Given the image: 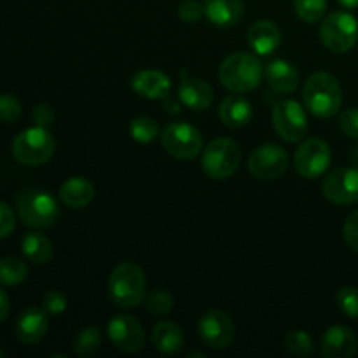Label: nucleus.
Wrapping results in <instances>:
<instances>
[{
    "instance_id": "obj_1",
    "label": "nucleus",
    "mask_w": 358,
    "mask_h": 358,
    "mask_svg": "<svg viewBox=\"0 0 358 358\" xmlns=\"http://www.w3.org/2000/svg\"><path fill=\"white\" fill-rule=\"evenodd\" d=\"M264 66L252 52H233L219 65V80L231 93H250L261 86Z\"/></svg>"
},
{
    "instance_id": "obj_2",
    "label": "nucleus",
    "mask_w": 358,
    "mask_h": 358,
    "mask_svg": "<svg viewBox=\"0 0 358 358\" xmlns=\"http://www.w3.org/2000/svg\"><path fill=\"white\" fill-rule=\"evenodd\" d=\"M108 297L122 310H133L145 301L147 278L135 262H121L108 276Z\"/></svg>"
},
{
    "instance_id": "obj_3",
    "label": "nucleus",
    "mask_w": 358,
    "mask_h": 358,
    "mask_svg": "<svg viewBox=\"0 0 358 358\" xmlns=\"http://www.w3.org/2000/svg\"><path fill=\"white\" fill-rule=\"evenodd\" d=\"M303 101L315 117H334L343 105L341 84L329 72L313 73L303 87Z\"/></svg>"
},
{
    "instance_id": "obj_4",
    "label": "nucleus",
    "mask_w": 358,
    "mask_h": 358,
    "mask_svg": "<svg viewBox=\"0 0 358 358\" xmlns=\"http://www.w3.org/2000/svg\"><path fill=\"white\" fill-rule=\"evenodd\" d=\"M56 140L44 126L23 129L13 142V154L17 163L24 166H41L52 157Z\"/></svg>"
},
{
    "instance_id": "obj_5",
    "label": "nucleus",
    "mask_w": 358,
    "mask_h": 358,
    "mask_svg": "<svg viewBox=\"0 0 358 358\" xmlns=\"http://www.w3.org/2000/svg\"><path fill=\"white\" fill-rule=\"evenodd\" d=\"M16 210L21 222L30 229H45L56 222L59 208L56 199L41 189H28L16 198Z\"/></svg>"
},
{
    "instance_id": "obj_6",
    "label": "nucleus",
    "mask_w": 358,
    "mask_h": 358,
    "mask_svg": "<svg viewBox=\"0 0 358 358\" xmlns=\"http://www.w3.org/2000/svg\"><path fill=\"white\" fill-rule=\"evenodd\" d=\"M241 163V150L234 140L215 138L205 147L201 168L213 180H227L236 173Z\"/></svg>"
},
{
    "instance_id": "obj_7",
    "label": "nucleus",
    "mask_w": 358,
    "mask_h": 358,
    "mask_svg": "<svg viewBox=\"0 0 358 358\" xmlns=\"http://www.w3.org/2000/svg\"><path fill=\"white\" fill-rule=\"evenodd\" d=\"M320 38L332 52L352 51L358 41V21L348 10H336L329 14L320 24Z\"/></svg>"
},
{
    "instance_id": "obj_8",
    "label": "nucleus",
    "mask_w": 358,
    "mask_h": 358,
    "mask_svg": "<svg viewBox=\"0 0 358 358\" xmlns=\"http://www.w3.org/2000/svg\"><path fill=\"white\" fill-rule=\"evenodd\" d=\"M161 143L175 159L191 161L201 152L203 135L189 122H171L161 133Z\"/></svg>"
},
{
    "instance_id": "obj_9",
    "label": "nucleus",
    "mask_w": 358,
    "mask_h": 358,
    "mask_svg": "<svg viewBox=\"0 0 358 358\" xmlns=\"http://www.w3.org/2000/svg\"><path fill=\"white\" fill-rule=\"evenodd\" d=\"M271 119L275 133L287 143L301 142L310 128L306 110L296 100H285L276 103L273 108Z\"/></svg>"
},
{
    "instance_id": "obj_10",
    "label": "nucleus",
    "mask_w": 358,
    "mask_h": 358,
    "mask_svg": "<svg viewBox=\"0 0 358 358\" xmlns=\"http://www.w3.org/2000/svg\"><path fill=\"white\" fill-rule=\"evenodd\" d=\"M332 163V150L324 140L308 138L301 143L294 154V168L299 177L308 180H317Z\"/></svg>"
},
{
    "instance_id": "obj_11",
    "label": "nucleus",
    "mask_w": 358,
    "mask_h": 358,
    "mask_svg": "<svg viewBox=\"0 0 358 358\" xmlns=\"http://www.w3.org/2000/svg\"><path fill=\"white\" fill-rule=\"evenodd\" d=\"M290 157L283 147L264 143L252 150L248 157V171L259 180H276L289 170Z\"/></svg>"
},
{
    "instance_id": "obj_12",
    "label": "nucleus",
    "mask_w": 358,
    "mask_h": 358,
    "mask_svg": "<svg viewBox=\"0 0 358 358\" xmlns=\"http://www.w3.org/2000/svg\"><path fill=\"white\" fill-rule=\"evenodd\" d=\"M198 331L201 341L213 350L229 348L236 336L233 318L222 310H208L203 313V317L199 318Z\"/></svg>"
},
{
    "instance_id": "obj_13",
    "label": "nucleus",
    "mask_w": 358,
    "mask_h": 358,
    "mask_svg": "<svg viewBox=\"0 0 358 358\" xmlns=\"http://www.w3.org/2000/svg\"><path fill=\"white\" fill-rule=\"evenodd\" d=\"M107 334L112 345L122 353H136L145 345V331L131 315H115L108 320Z\"/></svg>"
},
{
    "instance_id": "obj_14",
    "label": "nucleus",
    "mask_w": 358,
    "mask_h": 358,
    "mask_svg": "<svg viewBox=\"0 0 358 358\" xmlns=\"http://www.w3.org/2000/svg\"><path fill=\"white\" fill-rule=\"evenodd\" d=\"M322 192L331 203L348 206L358 203V168H338L322 182Z\"/></svg>"
},
{
    "instance_id": "obj_15",
    "label": "nucleus",
    "mask_w": 358,
    "mask_h": 358,
    "mask_svg": "<svg viewBox=\"0 0 358 358\" xmlns=\"http://www.w3.org/2000/svg\"><path fill=\"white\" fill-rule=\"evenodd\" d=\"M49 329V318L48 313L41 308L30 306L20 313L14 324V331H16V338L20 339L23 345H37L45 338Z\"/></svg>"
},
{
    "instance_id": "obj_16",
    "label": "nucleus",
    "mask_w": 358,
    "mask_h": 358,
    "mask_svg": "<svg viewBox=\"0 0 358 358\" xmlns=\"http://www.w3.org/2000/svg\"><path fill=\"white\" fill-rule=\"evenodd\" d=\"M357 348L355 332L346 325H332L322 336L320 352L325 358H350L355 355Z\"/></svg>"
},
{
    "instance_id": "obj_17",
    "label": "nucleus",
    "mask_w": 358,
    "mask_h": 358,
    "mask_svg": "<svg viewBox=\"0 0 358 358\" xmlns=\"http://www.w3.org/2000/svg\"><path fill=\"white\" fill-rule=\"evenodd\" d=\"M264 77L269 87L278 94H289L299 87V72L285 59H273L264 66Z\"/></svg>"
},
{
    "instance_id": "obj_18",
    "label": "nucleus",
    "mask_w": 358,
    "mask_h": 358,
    "mask_svg": "<svg viewBox=\"0 0 358 358\" xmlns=\"http://www.w3.org/2000/svg\"><path fill=\"white\" fill-rule=\"evenodd\" d=\"M131 87L135 93L149 100H164L170 94L171 80L161 70H142L133 76Z\"/></svg>"
},
{
    "instance_id": "obj_19",
    "label": "nucleus",
    "mask_w": 358,
    "mask_h": 358,
    "mask_svg": "<svg viewBox=\"0 0 358 358\" xmlns=\"http://www.w3.org/2000/svg\"><path fill=\"white\" fill-rule=\"evenodd\" d=\"M248 44L259 56H269L282 44L280 28L273 21L261 20L248 30Z\"/></svg>"
},
{
    "instance_id": "obj_20",
    "label": "nucleus",
    "mask_w": 358,
    "mask_h": 358,
    "mask_svg": "<svg viewBox=\"0 0 358 358\" xmlns=\"http://www.w3.org/2000/svg\"><path fill=\"white\" fill-rule=\"evenodd\" d=\"M205 16L215 27L231 28L243 17V0H205Z\"/></svg>"
},
{
    "instance_id": "obj_21",
    "label": "nucleus",
    "mask_w": 358,
    "mask_h": 358,
    "mask_svg": "<svg viewBox=\"0 0 358 358\" xmlns=\"http://www.w3.org/2000/svg\"><path fill=\"white\" fill-rule=\"evenodd\" d=\"M178 98H180L182 105L191 110H206L213 101V90L203 79L185 77L178 87Z\"/></svg>"
},
{
    "instance_id": "obj_22",
    "label": "nucleus",
    "mask_w": 358,
    "mask_h": 358,
    "mask_svg": "<svg viewBox=\"0 0 358 358\" xmlns=\"http://www.w3.org/2000/svg\"><path fill=\"white\" fill-rule=\"evenodd\" d=\"M252 115H254L252 103L240 93L224 98L219 105V117L227 128H243L252 121Z\"/></svg>"
},
{
    "instance_id": "obj_23",
    "label": "nucleus",
    "mask_w": 358,
    "mask_h": 358,
    "mask_svg": "<svg viewBox=\"0 0 358 358\" xmlns=\"http://www.w3.org/2000/svg\"><path fill=\"white\" fill-rule=\"evenodd\" d=\"M94 194H96L94 185L83 177L69 178V180L63 182L62 189H59V199L63 201V205L73 210L86 208L87 205H91Z\"/></svg>"
},
{
    "instance_id": "obj_24",
    "label": "nucleus",
    "mask_w": 358,
    "mask_h": 358,
    "mask_svg": "<svg viewBox=\"0 0 358 358\" xmlns=\"http://www.w3.org/2000/svg\"><path fill=\"white\" fill-rule=\"evenodd\" d=\"M152 345L161 355H177L184 348V332L173 322H157L152 329Z\"/></svg>"
},
{
    "instance_id": "obj_25",
    "label": "nucleus",
    "mask_w": 358,
    "mask_h": 358,
    "mask_svg": "<svg viewBox=\"0 0 358 358\" xmlns=\"http://www.w3.org/2000/svg\"><path fill=\"white\" fill-rule=\"evenodd\" d=\"M21 250H23L24 257L34 264H48L55 255L51 240L42 233H37V231L24 234L23 240H21Z\"/></svg>"
},
{
    "instance_id": "obj_26",
    "label": "nucleus",
    "mask_w": 358,
    "mask_h": 358,
    "mask_svg": "<svg viewBox=\"0 0 358 358\" xmlns=\"http://www.w3.org/2000/svg\"><path fill=\"white\" fill-rule=\"evenodd\" d=\"M101 343H103V336H101L100 327L90 325L77 332L73 339V352L79 357H90L101 348Z\"/></svg>"
},
{
    "instance_id": "obj_27",
    "label": "nucleus",
    "mask_w": 358,
    "mask_h": 358,
    "mask_svg": "<svg viewBox=\"0 0 358 358\" xmlns=\"http://www.w3.org/2000/svg\"><path fill=\"white\" fill-rule=\"evenodd\" d=\"M27 278L28 266L20 257H6L0 261V285H20Z\"/></svg>"
},
{
    "instance_id": "obj_28",
    "label": "nucleus",
    "mask_w": 358,
    "mask_h": 358,
    "mask_svg": "<svg viewBox=\"0 0 358 358\" xmlns=\"http://www.w3.org/2000/svg\"><path fill=\"white\" fill-rule=\"evenodd\" d=\"M129 135L138 143H150L159 136V126L150 117H135L129 122Z\"/></svg>"
},
{
    "instance_id": "obj_29",
    "label": "nucleus",
    "mask_w": 358,
    "mask_h": 358,
    "mask_svg": "<svg viewBox=\"0 0 358 358\" xmlns=\"http://www.w3.org/2000/svg\"><path fill=\"white\" fill-rule=\"evenodd\" d=\"M287 353L292 357H310L313 353V339L304 331H292L283 341Z\"/></svg>"
},
{
    "instance_id": "obj_30",
    "label": "nucleus",
    "mask_w": 358,
    "mask_h": 358,
    "mask_svg": "<svg viewBox=\"0 0 358 358\" xmlns=\"http://www.w3.org/2000/svg\"><path fill=\"white\" fill-rule=\"evenodd\" d=\"M145 308L150 315H156V317H164V315L170 313L173 310V296H171L168 290L164 289H156L150 294L145 296Z\"/></svg>"
},
{
    "instance_id": "obj_31",
    "label": "nucleus",
    "mask_w": 358,
    "mask_h": 358,
    "mask_svg": "<svg viewBox=\"0 0 358 358\" xmlns=\"http://www.w3.org/2000/svg\"><path fill=\"white\" fill-rule=\"evenodd\" d=\"M294 9L304 23H318L327 10V0H294Z\"/></svg>"
},
{
    "instance_id": "obj_32",
    "label": "nucleus",
    "mask_w": 358,
    "mask_h": 358,
    "mask_svg": "<svg viewBox=\"0 0 358 358\" xmlns=\"http://www.w3.org/2000/svg\"><path fill=\"white\" fill-rule=\"evenodd\" d=\"M336 301H338V306L343 315L352 320H358V287L348 285L339 289Z\"/></svg>"
},
{
    "instance_id": "obj_33",
    "label": "nucleus",
    "mask_w": 358,
    "mask_h": 358,
    "mask_svg": "<svg viewBox=\"0 0 358 358\" xmlns=\"http://www.w3.org/2000/svg\"><path fill=\"white\" fill-rule=\"evenodd\" d=\"M69 308V299L59 290H49L42 299V310L49 315V317H56V315L65 313Z\"/></svg>"
},
{
    "instance_id": "obj_34",
    "label": "nucleus",
    "mask_w": 358,
    "mask_h": 358,
    "mask_svg": "<svg viewBox=\"0 0 358 358\" xmlns=\"http://www.w3.org/2000/svg\"><path fill=\"white\" fill-rule=\"evenodd\" d=\"M21 115V101L13 94H0V122H14Z\"/></svg>"
},
{
    "instance_id": "obj_35",
    "label": "nucleus",
    "mask_w": 358,
    "mask_h": 358,
    "mask_svg": "<svg viewBox=\"0 0 358 358\" xmlns=\"http://www.w3.org/2000/svg\"><path fill=\"white\" fill-rule=\"evenodd\" d=\"M203 16H205V6L196 0H184L178 6V17L185 23H198Z\"/></svg>"
},
{
    "instance_id": "obj_36",
    "label": "nucleus",
    "mask_w": 358,
    "mask_h": 358,
    "mask_svg": "<svg viewBox=\"0 0 358 358\" xmlns=\"http://www.w3.org/2000/svg\"><path fill=\"white\" fill-rule=\"evenodd\" d=\"M343 133L350 138H358V108H346L339 117Z\"/></svg>"
},
{
    "instance_id": "obj_37",
    "label": "nucleus",
    "mask_w": 358,
    "mask_h": 358,
    "mask_svg": "<svg viewBox=\"0 0 358 358\" xmlns=\"http://www.w3.org/2000/svg\"><path fill=\"white\" fill-rule=\"evenodd\" d=\"M343 236H345L348 247L358 252V210L346 219L345 226H343Z\"/></svg>"
},
{
    "instance_id": "obj_38",
    "label": "nucleus",
    "mask_w": 358,
    "mask_h": 358,
    "mask_svg": "<svg viewBox=\"0 0 358 358\" xmlns=\"http://www.w3.org/2000/svg\"><path fill=\"white\" fill-rule=\"evenodd\" d=\"M14 227H16V217H14V212L6 205V203L0 201V240L10 236Z\"/></svg>"
},
{
    "instance_id": "obj_39",
    "label": "nucleus",
    "mask_w": 358,
    "mask_h": 358,
    "mask_svg": "<svg viewBox=\"0 0 358 358\" xmlns=\"http://www.w3.org/2000/svg\"><path fill=\"white\" fill-rule=\"evenodd\" d=\"M31 119H34V122L37 126L48 128L49 124L55 122V110H52L48 103H38L35 105L34 110H31Z\"/></svg>"
},
{
    "instance_id": "obj_40",
    "label": "nucleus",
    "mask_w": 358,
    "mask_h": 358,
    "mask_svg": "<svg viewBox=\"0 0 358 358\" xmlns=\"http://www.w3.org/2000/svg\"><path fill=\"white\" fill-rule=\"evenodd\" d=\"M10 311V303H9V296L3 292V289L0 287V324L7 318Z\"/></svg>"
},
{
    "instance_id": "obj_41",
    "label": "nucleus",
    "mask_w": 358,
    "mask_h": 358,
    "mask_svg": "<svg viewBox=\"0 0 358 358\" xmlns=\"http://www.w3.org/2000/svg\"><path fill=\"white\" fill-rule=\"evenodd\" d=\"M164 110L175 115V114H178V112H180V105H178L177 101L170 100V98H164Z\"/></svg>"
},
{
    "instance_id": "obj_42",
    "label": "nucleus",
    "mask_w": 358,
    "mask_h": 358,
    "mask_svg": "<svg viewBox=\"0 0 358 358\" xmlns=\"http://www.w3.org/2000/svg\"><path fill=\"white\" fill-rule=\"evenodd\" d=\"M348 157H350V163H352L355 168H358V145H353L352 149H350Z\"/></svg>"
},
{
    "instance_id": "obj_43",
    "label": "nucleus",
    "mask_w": 358,
    "mask_h": 358,
    "mask_svg": "<svg viewBox=\"0 0 358 358\" xmlns=\"http://www.w3.org/2000/svg\"><path fill=\"white\" fill-rule=\"evenodd\" d=\"M338 2L345 9H357L358 7V0H338Z\"/></svg>"
},
{
    "instance_id": "obj_44",
    "label": "nucleus",
    "mask_w": 358,
    "mask_h": 358,
    "mask_svg": "<svg viewBox=\"0 0 358 358\" xmlns=\"http://www.w3.org/2000/svg\"><path fill=\"white\" fill-rule=\"evenodd\" d=\"M2 357H6V352H3V350L0 348V358H2Z\"/></svg>"
}]
</instances>
